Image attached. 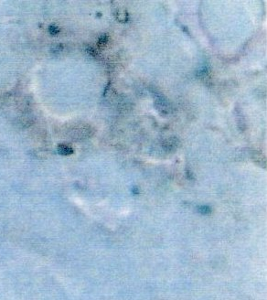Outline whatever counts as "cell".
<instances>
[{"label": "cell", "instance_id": "1", "mask_svg": "<svg viewBox=\"0 0 267 300\" xmlns=\"http://www.w3.org/2000/svg\"><path fill=\"white\" fill-rule=\"evenodd\" d=\"M156 106H157V109L161 113L168 114L171 111V104L168 102V101L163 97L162 95H159L158 98L156 100Z\"/></svg>", "mask_w": 267, "mask_h": 300}, {"label": "cell", "instance_id": "2", "mask_svg": "<svg viewBox=\"0 0 267 300\" xmlns=\"http://www.w3.org/2000/svg\"><path fill=\"white\" fill-rule=\"evenodd\" d=\"M58 150H59V152H60V154L64 155V156H68L73 153L72 148L67 145H60L58 146Z\"/></svg>", "mask_w": 267, "mask_h": 300}, {"label": "cell", "instance_id": "3", "mask_svg": "<svg viewBox=\"0 0 267 300\" xmlns=\"http://www.w3.org/2000/svg\"><path fill=\"white\" fill-rule=\"evenodd\" d=\"M117 19L119 21H122V22H125L127 21L128 19V14L125 10L122 9V10H119L117 12Z\"/></svg>", "mask_w": 267, "mask_h": 300}, {"label": "cell", "instance_id": "4", "mask_svg": "<svg viewBox=\"0 0 267 300\" xmlns=\"http://www.w3.org/2000/svg\"><path fill=\"white\" fill-rule=\"evenodd\" d=\"M200 212L203 214H208L211 212V209L209 206H201L200 207Z\"/></svg>", "mask_w": 267, "mask_h": 300}, {"label": "cell", "instance_id": "5", "mask_svg": "<svg viewBox=\"0 0 267 300\" xmlns=\"http://www.w3.org/2000/svg\"><path fill=\"white\" fill-rule=\"evenodd\" d=\"M107 39H108L107 37H105V36L101 37V39H100V40H99V44H100V45H101L102 43V45H103V44H105V43L107 42Z\"/></svg>", "mask_w": 267, "mask_h": 300}]
</instances>
